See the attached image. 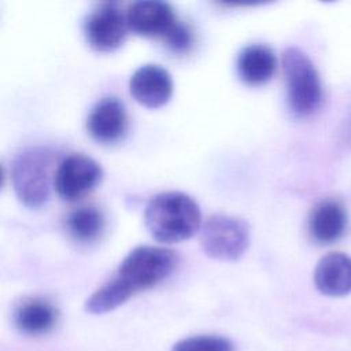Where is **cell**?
Wrapping results in <instances>:
<instances>
[{"label": "cell", "instance_id": "3957f363", "mask_svg": "<svg viewBox=\"0 0 351 351\" xmlns=\"http://www.w3.org/2000/svg\"><path fill=\"white\" fill-rule=\"evenodd\" d=\"M51 152L45 148L22 149L12 160L11 181L19 202L29 208H40L51 192Z\"/></svg>", "mask_w": 351, "mask_h": 351}, {"label": "cell", "instance_id": "7c38bea8", "mask_svg": "<svg viewBox=\"0 0 351 351\" xmlns=\"http://www.w3.org/2000/svg\"><path fill=\"white\" fill-rule=\"evenodd\" d=\"M277 67L273 49L265 44L245 45L237 56V73L243 82L251 86L266 84Z\"/></svg>", "mask_w": 351, "mask_h": 351}, {"label": "cell", "instance_id": "5bb4252c", "mask_svg": "<svg viewBox=\"0 0 351 351\" xmlns=\"http://www.w3.org/2000/svg\"><path fill=\"white\" fill-rule=\"evenodd\" d=\"M56 308L44 299H30L23 302L15 313L16 328L27 335H41L48 332L56 322Z\"/></svg>", "mask_w": 351, "mask_h": 351}, {"label": "cell", "instance_id": "9a60e30c", "mask_svg": "<svg viewBox=\"0 0 351 351\" xmlns=\"http://www.w3.org/2000/svg\"><path fill=\"white\" fill-rule=\"evenodd\" d=\"M66 228L74 240L82 243L93 241L104 229L103 213L89 206L75 208L67 215Z\"/></svg>", "mask_w": 351, "mask_h": 351}, {"label": "cell", "instance_id": "6da1fadb", "mask_svg": "<svg viewBox=\"0 0 351 351\" xmlns=\"http://www.w3.org/2000/svg\"><path fill=\"white\" fill-rule=\"evenodd\" d=\"M144 223L155 240L166 244L180 243L191 239L202 228V213L186 193L162 192L148 202Z\"/></svg>", "mask_w": 351, "mask_h": 351}, {"label": "cell", "instance_id": "5b68a950", "mask_svg": "<svg viewBox=\"0 0 351 351\" xmlns=\"http://www.w3.org/2000/svg\"><path fill=\"white\" fill-rule=\"evenodd\" d=\"M200 244L210 258L237 261L250 245V226L241 218L214 214L200 228Z\"/></svg>", "mask_w": 351, "mask_h": 351}, {"label": "cell", "instance_id": "ba28073f", "mask_svg": "<svg viewBox=\"0 0 351 351\" xmlns=\"http://www.w3.org/2000/svg\"><path fill=\"white\" fill-rule=\"evenodd\" d=\"M129 90L138 104L147 108H159L173 95V80L165 67L148 63L134 70L130 77Z\"/></svg>", "mask_w": 351, "mask_h": 351}, {"label": "cell", "instance_id": "277c9868", "mask_svg": "<svg viewBox=\"0 0 351 351\" xmlns=\"http://www.w3.org/2000/svg\"><path fill=\"white\" fill-rule=\"evenodd\" d=\"M176 265L177 256L173 251L154 245H138L123 258L115 277L134 295L167 278Z\"/></svg>", "mask_w": 351, "mask_h": 351}, {"label": "cell", "instance_id": "4fadbf2b", "mask_svg": "<svg viewBox=\"0 0 351 351\" xmlns=\"http://www.w3.org/2000/svg\"><path fill=\"white\" fill-rule=\"evenodd\" d=\"M347 226V214L344 207L335 200L318 203L308 219V230L313 239L321 244H330L339 240Z\"/></svg>", "mask_w": 351, "mask_h": 351}, {"label": "cell", "instance_id": "7a4b0ae2", "mask_svg": "<svg viewBox=\"0 0 351 351\" xmlns=\"http://www.w3.org/2000/svg\"><path fill=\"white\" fill-rule=\"evenodd\" d=\"M289 111L296 118L311 115L321 104L322 85L310 58L299 48L289 47L282 53Z\"/></svg>", "mask_w": 351, "mask_h": 351}, {"label": "cell", "instance_id": "30bf717a", "mask_svg": "<svg viewBox=\"0 0 351 351\" xmlns=\"http://www.w3.org/2000/svg\"><path fill=\"white\" fill-rule=\"evenodd\" d=\"M86 128L90 137L99 143L119 140L128 128V114L123 103L114 96L100 99L89 111Z\"/></svg>", "mask_w": 351, "mask_h": 351}, {"label": "cell", "instance_id": "8992f818", "mask_svg": "<svg viewBox=\"0 0 351 351\" xmlns=\"http://www.w3.org/2000/svg\"><path fill=\"white\" fill-rule=\"evenodd\" d=\"M129 26L126 12L117 3H104L85 19L84 33L89 45L99 52H111L122 45Z\"/></svg>", "mask_w": 351, "mask_h": 351}, {"label": "cell", "instance_id": "ac0fdd59", "mask_svg": "<svg viewBox=\"0 0 351 351\" xmlns=\"http://www.w3.org/2000/svg\"><path fill=\"white\" fill-rule=\"evenodd\" d=\"M163 40L173 52H186L193 44V32L189 27V25L177 21V23L173 26V29L166 34Z\"/></svg>", "mask_w": 351, "mask_h": 351}, {"label": "cell", "instance_id": "8fae6325", "mask_svg": "<svg viewBox=\"0 0 351 351\" xmlns=\"http://www.w3.org/2000/svg\"><path fill=\"white\" fill-rule=\"evenodd\" d=\"M317 289L328 296H343L351 292V258L341 252L322 256L314 270Z\"/></svg>", "mask_w": 351, "mask_h": 351}, {"label": "cell", "instance_id": "e0dca14e", "mask_svg": "<svg viewBox=\"0 0 351 351\" xmlns=\"http://www.w3.org/2000/svg\"><path fill=\"white\" fill-rule=\"evenodd\" d=\"M171 351H234L233 344L219 336H191L177 341Z\"/></svg>", "mask_w": 351, "mask_h": 351}, {"label": "cell", "instance_id": "52a82bcc", "mask_svg": "<svg viewBox=\"0 0 351 351\" xmlns=\"http://www.w3.org/2000/svg\"><path fill=\"white\" fill-rule=\"evenodd\" d=\"M103 177L101 166L90 156L71 154L56 169L53 185L64 200H77L92 191Z\"/></svg>", "mask_w": 351, "mask_h": 351}, {"label": "cell", "instance_id": "2e32d148", "mask_svg": "<svg viewBox=\"0 0 351 351\" xmlns=\"http://www.w3.org/2000/svg\"><path fill=\"white\" fill-rule=\"evenodd\" d=\"M132 296L133 292L114 276L86 299L85 310L90 314H106L122 306Z\"/></svg>", "mask_w": 351, "mask_h": 351}, {"label": "cell", "instance_id": "9c48e42d", "mask_svg": "<svg viewBox=\"0 0 351 351\" xmlns=\"http://www.w3.org/2000/svg\"><path fill=\"white\" fill-rule=\"evenodd\" d=\"M129 30L144 37H162L177 23L173 7L165 1L144 0L132 3L126 11Z\"/></svg>", "mask_w": 351, "mask_h": 351}]
</instances>
